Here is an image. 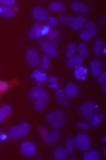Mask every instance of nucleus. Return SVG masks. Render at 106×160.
<instances>
[{"instance_id": "f257e3e1", "label": "nucleus", "mask_w": 106, "mask_h": 160, "mask_svg": "<svg viewBox=\"0 0 106 160\" xmlns=\"http://www.w3.org/2000/svg\"><path fill=\"white\" fill-rule=\"evenodd\" d=\"M47 122H49L52 127L59 128L65 122V114L62 111H54L51 112L47 115Z\"/></svg>"}, {"instance_id": "f03ea898", "label": "nucleus", "mask_w": 106, "mask_h": 160, "mask_svg": "<svg viewBox=\"0 0 106 160\" xmlns=\"http://www.w3.org/2000/svg\"><path fill=\"white\" fill-rule=\"evenodd\" d=\"M30 129V125L27 122H22L18 126H13L9 129L8 132V137L11 139H20L24 137L29 132Z\"/></svg>"}, {"instance_id": "7ed1b4c3", "label": "nucleus", "mask_w": 106, "mask_h": 160, "mask_svg": "<svg viewBox=\"0 0 106 160\" xmlns=\"http://www.w3.org/2000/svg\"><path fill=\"white\" fill-rule=\"evenodd\" d=\"M95 34H96V26L93 22H90V23H87L85 26V28L81 31L80 38L83 41H88V40H92L95 37Z\"/></svg>"}, {"instance_id": "20e7f679", "label": "nucleus", "mask_w": 106, "mask_h": 160, "mask_svg": "<svg viewBox=\"0 0 106 160\" xmlns=\"http://www.w3.org/2000/svg\"><path fill=\"white\" fill-rule=\"evenodd\" d=\"M74 145L75 147H78L80 150L82 151H86L90 149L91 142H90V138L84 134H80L76 136V138L74 139Z\"/></svg>"}, {"instance_id": "39448f33", "label": "nucleus", "mask_w": 106, "mask_h": 160, "mask_svg": "<svg viewBox=\"0 0 106 160\" xmlns=\"http://www.w3.org/2000/svg\"><path fill=\"white\" fill-rule=\"evenodd\" d=\"M20 152H21L24 157H32V156H34L35 152H37L35 145L30 140L23 141V142L20 145Z\"/></svg>"}, {"instance_id": "423d86ee", "label": "nucleus", "mask_w": 106, "mask_h": 160, "mask_svg": "<svg viewBox=\"0 0 106 160\" xmlns=\"http://www.w3.org/2000/svg\"><path fill=\"white\" fill-rule=\"evenodd\" d=\"M39 43H40L41 49H42V51L44 52L47 57H49V58H57L58 57L59 52H58V50L55 49V47H53L51 43L45 42V41H41V40L39 41Z\"/></svg>"}, {"instance_id": "0eeeda50", "label": "nucleus", "mask_w": 106, "mask_h": 160, "mask_svg": "<svg viewBox=\"0 0 106 160\" xmlns=\"http://www.w3.org/2000/svg\"><path fill=\"white\" fill-rule=\"evenodd\" d=\"M26 60L28 62L29 65L31 66H38L40 63V59H39V54L35 49H29L26 53Z\"/></svg>"}, {"instance_id": "6e6552de", "label": "nucleus", "mask_w": 106, "mask_h": 160, "mask_svg": "<svg viewBox=\"0 0 106 160\" xmlns=\"http://www.w3.org/2000/svg\"><path fill=\"white\" fill-rule=\"evenodd\" d=\"M32 16L35 19L39 21H47L49 19V13L45 9H43L42 7H34L32 9Z\"/></svg>"}, {"instance_id": "1a4fd4ad", "label": "nucleus", "mask_w": 106, "mask_h": 160, "mask_svg": "<svg viewBox=\"0 0 106 160\" xmlns=\"http://www.w3.org/2000/svg\"><path fill=\"white\" fill-rule=\"evenodd\" d=\"M95 108H98V106L93 103V102L87 101V102H84V103L78 107V112H80V114L85 116V115H87V114L94 112Z\"/></svg>"}, {"instance_id": "9d476101", "label": "nucleus", "mask_w": 106, "mask_h": 160, "mask_svg": "<svg viewBox=\"0 0 106 160\" xmlns=\"http://www.w3.org/2000/svg\"><path fill=\"white\" fill-rule=\"evenodd\" d=\"M48 99H49V95H48L45 92H43L40 96L37 97V99H35V104H34L35 111H38V112L43 111V108H44V106H45V104H47Z\"/></svg>"}, {"instance_id": "9b49d317", "label": "nucleus", "mask_w": 106, "mask_h": 160, "mask_svg": "<svg viewBox=\"0 0 106 160\" xmlns=\"http://www.w3.org/2000/svg\"><path fill=\"white\" fill-rule=\"evenodd\" d=\"M83 61H84V59H83L81 55H73V57L68 60L66 65L70 68H78V66H82Z\"/></svg>"}, {"instance_id": "f8f14e48", "label": "nucleus", "mask_w": 106, "mask_h": 160, "mask_svg": "<svg viewBox=\"0 0 106 160\" xmlns=\"http://www.w3.org/2000/svg\"><path fill=\"white\" fill-rule=\"evenodd\" d=\"M41 28H42V24L41 23H35L32 28L29 30V38L30 39H39L41 38Z\"/></svg>"}, {"instance_id": "ddd939ff", "label": "nucleus", "mask_w": 106, "mask_h": 160, "mask_svg": "<svg viewBox=\"0 0 106 160\" xmlns=\"http://www.w3.org/2000/svg\"><path fill=\"white\" fill-rule=\"evenodd\" d=\"M64 93L68 97H75L78 94V87L74 83H68L64 88Z\"/></svg>"}, {"instance_id": "4468645a", "label": "nucleus", "mask_w": 106, "mask_h": 160, "mask_svg": "<svg viewBox=\"0 0 106 160\" xmlns=\"http://www.w3.org/2000/svg\"><path fill=\"white\" fill-rule=\"evenodd\" d=\"M84 24H85V17L80 16V17H76V18H73L70 26L73 30H78L82 27H84Z\"/></svg>"}, {"instance_id": "2eb2a0df", "label": "nucleus", "mask_w": 106, "mask_h": 160, "mask_svg": "<svg viewBox=\"0 0 106 160\" xmlns=\"http://www.w3.org/2000/svg\"><path fill=\"white\" fill-rule=\"evenodd\" d=\"M71 7H72V9H73L74 11L80 12V13H87V12L90 11L88 7H87L85 3L80 2V1H74V2L71 5Z\"/></svg>"}, {"instance_id": "dca6fc26", "label": "nucleus", "mask_w": 106, "mask_h": 160, "mask_svg": "<svg viewBox=\"0 0 106 160\" xmlns=\"http://www.w3.org/2000/svg\"><path fill=\"white\" fill-rule=\"evenodd\" d=\"M91 72H92V75L98 76L102 72V63L98 60H94V61L91 62Z\"/></svg>"}, {"instance_id": "f3484780", "label": "nucleus", "mask_w": 106, "mask_h": 160, "mask_svg": "<svg viewBox=\"0 0 106 160\" xmlns=\"http://www.w3.org/2000/svg\"><path fill=\"white\" fill-rule=\"evenodd\" d=\"M55 97H57V102L59 104H61V105L66 106L68 104V96H66V94L64 93V90H58L57 94H55Z\"/></svg>"}, {"instance_id": "a211bd4d", "label": "nucleus", "mask_w": 106, "mask_h": 160, "mask_svg": "<svg viewBox=\"0 0 106 160\" xmlns=\"http://www.w3.org/2000/svg\"><path fill=\"white\" fill-rule=\"evenodd\" d=\"M68 151L65 150V148H62V147H59V148L55 149L54 153H53V157H54V159L57 160H64L66 159V157H68Z\"/></svg>"}, {"instance_id": "6ab92c4d", "label": "nucleus", "mask_w": 106, "mask_h": 160, "mask_svg": "<svg viewBox=\"0 0 106 160\" xmlns=\"http://www.w3.org/2000/svg\"><path fill=\"white\" fill-rule=\"evenodd\" d=\"M31 78H32L33 80L37 81V82L41 83V82H44V81L47 80L48 75L44 73V72H42V71H34V72H32V74H31Z\"/></svg>"}, {"instance_id": "aec40b11", "label": "nucleus", "mask_w": 106, "mask_h": 160, "mask_svg": "<svg viewBox=\"0 0 106 160\" xmlns=\"http://www.w3.org/2000/svg\"><path fill=\"white\" fill-rule=\"evenodd\" d=\"M49 9L54 12H63V11H65V6L62 5L59 1H54V2L50 3Z\"/></svg>"}, {"instance_id": "412c9836", "label": "nucleus", "mask_w": 106, "mask_h": 160, "mask_svg": "<svg viewBox=\"0 0 106 160\" xmlns=\"http://www.w3.org/2000/svg\"><path fill=\"white\" fill-rule=\"evenodd\" d=\"M86 73H87V70H86V68H83V66H78V68H75V72H74V75H75V78H78V80L84 81Z\"/></svg>"}, {"instance_id": "4be33fe9", "label": "nucleus", "mask_w": 106, "mask_h": 160, "mask_svg": "<svg viewBox=\"0 0 106 160\" xmlns=\"http://www.w3.org/2000/svg\"><path fill=\"white\" fill-rule=\"evenodd\" d=\"M83 159L84 160H98L99 155L96 150H90V151H86V152L84 153Z\"/></svg>"}, {"instance_id": "5701e85b", "label": "nucleus", "mask_w": 106, "mask_h": 160, "mask_svg": "<svg viewBox=\"0 0 106 160\" xmlns=\"http://www.w3.org/2000/svg\"><path fill=\"white\" fill-rule=\"evenodd\" d=\"M43 92H44V91H43L42 87H40V86L33 87L32 90H31L30 92H29L28 96L30 97V98H37V97L40 96V95L42 94Z\"/></svg>"}, {"instance_id": "b1692460", "label": "nucleus", "mask_w": 106, "mask_h": 160, "mask_svg": "<svg viewBox=\"0 0 106 160\" xmlns=\"http://www.w3.org/2000/svg\"><path fill=\"white\" fill-rule=\"evenodd\" d=\"M60 138V132L58 130H53L51 134H49V140H48V144L49 145H54L57 144V141Z\"/></svg>"}, {"instance_id": "393cba45", "label": "nucleus", "mask_w": 106, "mask_h": 160, "mask_svg": "<svg viewBox=\"0 0 106 160\" xmlns=\"http://www.w3.org/2000/svg\"><path fill=\"white\" fill-rule=\"evenodd\" d=\"M1 16L5 18H12L14 16V10L11 9L10 7H3V11H1Z\"/></svg>"}, {"instance_id": "a878e982", "label": "nucleus", "mask_w": 106, "mask_h": 160, "mask_svg": "<svg viewBox=\"0 0 106 160\" xmlns=\"http://www.w3.org/2000/svg\"><path fill=\"white\" fill-rule=\"evenodd\" d=\"M75 51H76V44L75 43H70L66 48V57L70 59L72 58L74 54H75Z\"/></svg>"}, {"instance_id": "bb28decb", "label": "nucleus", "mask_w": 106, "mask_h": 160, "mask_svg": "<svg viewBox=\"0 0 106 160\" xmlns=\"http://www.w3.org/2000/svg\"><path fill=\"white\" fill-rule=\"evenodd\" d=\"M78 55H81L83 59L88 55V51H87V47L85 43H81V44L78 45Z\"/></svg>"}, {"instance_id": "cd10ccee", "label": "nucleus", "mask_w": 106, "mask_h": 160, "mask_svg": "<svg viewBox=\"0 0 106 160\" xmlns=\"http://www.w3.org/2000/svg\"><path fill=\"white\" fill-rule=\"evenodd\" d=\"M39 134H40L42 140L48 144V140H49V132H48L47 128L43 127V126H40V127H39Z\"/></svg>"}, {"instance_id": "c85d7f7f", "label": "nucleus", "mask_w": 106, "mask_h": 160, "mask_svg": "<svg viewBox=\"0 0 106 160\" xmlns=\"http://www.w3.org/2000/svg\"><path fill=\"white\" fill-rule=\"evenodd\" d=\"M59 34H60V31L53 29V30L47 35V39L49 41H54V40H57V39H59Z\"/></svg>"}, {"instance_id": "c756f323", "label": "nucleus", "mask_w": 106, "mask_h": 160, "mask_svg": "<svg viewBox=\"0 0 106 160\" xmlns=\"http://www.w3.org/2000/svg\"><path fill=\"white\" fill-rule=\"evenodd\" d=\"M74 147H75V145H74V139L72 138H68V140H66V147H65V150L68 151V152L72 153L74 150Z\"/></svg>"}, {"instance_id": "7c9ffc66", "label": "nucleus", "mask_w": 106, "mask_h": 160, "mask_svg": "<svg viewBox=\"0 0 106 160\" xmlns=\"http://www.w3.org/2000/svg\"><path fill=\"white\" fill-rule=\"evenodd\" d=\"M54 29V27H51V26H49V24H42V28H41V35H45L47 37L48 34H49L50 32H51L52 30Z\"/></svg>"}, {"instance_id": "2f4dec72", "label": "nucleus", "mask_w": 106, "mask_h": 160, "mask_svg": "<svg viewBox=\"0 0 106 160\" xmlns=\"http://www.w3.org/2000/svg\"><path fill=\"white\" fill-rule=\"evenodd\" d=\"M102 115L101 114H95L94 117L92 118V120H91V124H92V126H95V127H97V126L101 124L102 122Z\"/></svg>"}, {"instance_id": "473e14b6", "label": "nucleus", "mask_w": 106, "mask_h": 160, "mask_svg": "<svg viewBox=\"0 0 106 160\" xmlns=\"http://www.w3.org/2000/svg\"><path fill=\"white\" fill-rule=\"evenodd\" d=\"M72 20H73V17H71V16H64L60 18V22H61L62 24H64V26H70Z\"/></svg>"}, {"instance_id": "72a5a7b5", "label": "nucleus", "mask_w": 106, "mask_h": 160, "mask_svg": "<svg viewBox=\"0 0 106 160\" xmlns=\"http://www.w3.org/2000/svg\"><path fill=\"white\" fill-rule=\"evenodd\" d=\"M49 68H50V58L47 57V55H44L42 59V63H41V68L47 71Z\"/></svg>"}, {"instance_id": "f704fd0d", "label": "nucleus", "mask_w": 106, "mask_h": 160, "mask_svg": "<svg viewBox=\"0 0 106 160\" xmlns=\"http://www.w3.org/2000/svg\"><path fill=\"white\" fill-rule=\"evenodd\" d=\"M9 88V83L5 82V81H0V96L6 93Z\"/></svg>"}, {"instance_id": "c9c22d12", "label": "nucleus", "mask_w": 106, "mask_h": 160, "mask_svg": "<svg viewBox=\"0 0 106 160\" xmlns=\"http://www.w3.org/2000/svg\"><path fill=\"white\" fill-rule=\"evenodd\" d=\"M102 48H103V41L97 40L96 42H95V45H94V53H95V54L98 55L99 53H101Z\"/></svg>"}, {"instance_id": "e433bc0d", "label": "nucleus", "mask_w": 106, "mask_h": 160, "mask_svg": "<svg viewBox=\"0 0 106 160\" xmlns=\"http://www.w3.org/2000/svg\"><path fill=\"white\" fill-rule=\"evenodd\" d=\"M16 5V0H0V6L3 7H10Z\"/></svg>"}, {"instance_id": "4c0bfd02", "label": "nucleus", "mask_w": 106, "mask_h": 160, "mask_svg": "<svg viewBox=\"0 0 106 160\" xmlns=\"http://www.w3.org/2000/svg\"><path fill=\"white\" fill-rule=\"evenodd\" d=\"M97 78H97V82H98L99 84H102V85L105 84V82H106V73L105 72H103L102 74H99Z\"/></svg>"}, {"instance_id": "58836bf2", "label": "nucleus", "mask_w": 106, "mask_h": 160, "mask_svg": "<svg viewBox=\"0 0 106 160\" xmlns=\"http://www.w3.org/2000/svg\"><path fill=\"white\" fill-rule=\"evenodd\" d=\"M47 21H48V24H49V26H51V27H54L55 24L58 23V19H57V18H53V17H52V18H49Z\"/></svg>"}, {"instance_id": "ea45409f", "label": "nucleus", "mask_w": 106, "mask_h": 160, "mask_svg": "<svg viewBox=\"0 0 106 160\" xmlns=\"http://www.w3.org/2000/svg\"><path fill=\"white\" fill-rule=\"evenodd\" d=\"M78 127L82 128V129H88V128H91V125H88V124H86V122H78Z\"/></svg>"}, {"instance_id": "a19ab883", "label": "nucleus", "mask_w": 106, "mask_h": 160, "mask_svg": "<svg viewBox=\"0 0 106 160\" xmlns=\"http://www.w3.org/2000/svg\"><path fill=\"white\" fill-rule=\"evenodd\" d=\"M7 114L3 112V108H0V122H5L6 120V118H7Z\"/></svg>"}, {"instance_id": "79ce46f5", "label": "nucleus", "mask_w": 106, "mask_h": 160, "mask_svg": "<svg viewBox=\"0 0 106 160\" xmlns=\"http://www.w3.org/2000/svg\"><path fill=\"white\" fill-rule=\"evenodd\" d=\"M1 108L3 109V112H5L7 115H10V114H11V107H10L9 105H3Z\"/></svg>"}, {"instance_id": "37998d69", "label": "nucleus", "mask_w": 106, "mask_h": 160, "mask_svg": "<svg viewBox=\"0 0 106 160\" xmlns=\"http://www.w3.org/2000/svg\"><path fill=\"white\" fill-rule=\"evenodd\" d=\"M48 78H49V81L51 83H58V78H53V76H49Z\"/></svg>"}, {"instance_id": "c03bdc74", "label": "nucleus", "mask_w": 106, "mask_h": 160, "mask_svg": "<svg viewBox=\"0 0 106 160\" xmlns=\"http://www.w3.org/2000/svg\"><path fill=\"white\" fill-rule=\"evenodd\" d=\"M50 87H51V88H59V85H58V83H51Z\"/></svg>"}, {"instance_id": "a18cd8bd", "label": "nucleus", "mask_w": 106, "mask_h": 160, "mask_svg": "<svg viewBox=\"0 0 106 160\" xmlns=\"http://www.w3.org/2000/svg\"><path fill=\"white\" fill-rule=\"evenodd\" d=\"M105 91H106V85L103 84V92H105Z\"/></svg>"}, {"instance_id": "49530a36", "label": "nucleus", "mask_w": 106, "mask_h": 160, "mask_svg": "<svg viewBox=\"0 0 106 160\" xmlns=\"http://www.w3.org/2000/svg\"><path fill=\"white\" fill-rule=\"evenodd\" d=\"M1 11H3V6H0V14H1Z\"/></svg>"}]
</instances>
